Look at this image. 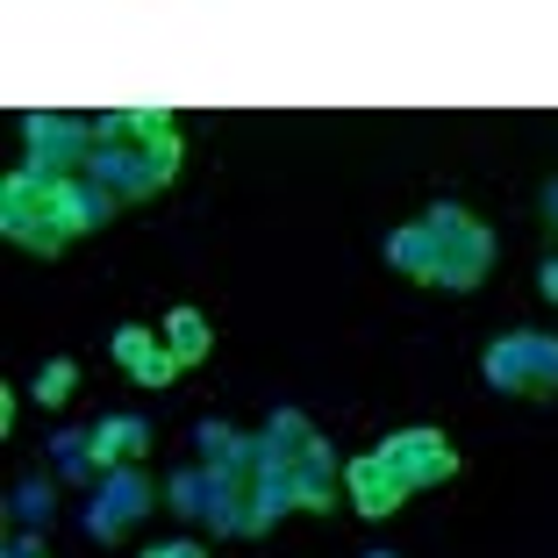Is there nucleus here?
<instances>
[{
  "label": "nucleus",
  "instance_id": "obj_1",
  "mask_svg": "<svg viewBox=\"0 0 558 558\" xmlns=\"http://www.w3.org/2000/svg\"><path fill=\"white\" fill-rule=\"evenodd\" d=\"M180 165H186V144H180L172 108H116V116L94 122V165L86 172L100 186H116L122 208L165 194V186L180 180Z\"/></svg>",
  "mask_w": 558,
  "mask_h": 558
},
{
  "label": "nucleus",
  "instance_id": "obj_2",
  "mask_svg": "<svg viewBox=\"0 0 558 558\" xmlns=\"http://www.w3.org/2000/svg\"><path fill=\"white\" fill-rule=\"evenodd\" d=\"M0 230H8V244L36 251V258H58V251L72 244L65 194L44 186L36 172H8V180H0Z\"/></svg>",
  "mask_w": 558,
  "mask_h": 558
},
{
  "label": "nucleus",
  "instance_id": "obj_3",
  "mask_svg": "<svg viewBox=\"0 0 558 558\" xmlns=\"http://www.w3.org/2000/svg\"><path fill=\"white\" fill-rule=\"evenodd\" d=\"M480 373H487L494 395L515 401H558V337L544 329H509L480 351Z\"/></svg>",
  "mask_w": 558,
  "mask_h": 558
},
{
  "label": "nucleus",
  "instance_id": "obj_4",
  "mask_svg": "<svg viewBox=\"0 0 558 558\" xmlns=\"http://www.w3.org/2000/svg\"><path fill=\"white\" fill-rule=\"evenodd\" d=\"M22 136H29V165L22 172H36L44 186L86 180V165H94V122L86 116H29Z\"/></svg>",
  "mask_w": 558,
  "mask_h": 558
},
{
  "label": "nucleus",
  "instance_id": "obj_5",
  "mask_svg": "<svg viewBox=\"0 0 558 558\" xmlns=\"http://www.w3.org/2000/svg\"><path fill=\"white\" fill-rule=\"evenodd\" d=\"M423 222H429V236L444 244V287H451V294H473L480 279H487V265H494V236H487V222H473L459 201H437Z\"/></svg>",
  "mask_w": 558,
  "mask_h": 558
},
{
  "label": "nucleus",
  "instance_id": "obj_6",
  "mask_svg": "<svg viewBox=\"0 0 558 558\" xmlns=\"http://www.w3.org/2000/svg\"><path fill=\"white\" fill-rule=\"evenodd\" d=\"M158 509V480L144 473V465H116V473L94 487V509H86V530H94L100 544H122L144 515Z\"/></svg>",
  "mask_w": 558,
  "mask_h": 558
},
{
  "label": "nucleus",
  "instance_id": "obj_7",
  "mask_svg": "<svg viewBox=\"0 0 558 558\" xmlns=\"http://www.w3.org/2000/svg\"><path fill=\"white\" fill-rule=\"evenodd\" d=\"M373 451H379L387 465H395L401 480H409V494H423V487H444V480H459V444L444 437V429H429V423H415V429H395V437H379Z\"/></svg>",
  "mask_w": 558,
  "mask_h": 558
},
{
  "label": "nucleus",
  "instance_id": "obj_8",
  "mask_svg": "<svg viewBox=\"0 0 558 558\" xmlns=\"http://www.w3.org/2000/svg\"><path fill=\"white\" fill-rule=\"evenodd\" d=\"M344 501L365 515V523H387V515L409 501V480L379 459V451H359V459H344Z\"/></svg>",
  "mask_w": 558,
  "mask_h": 558
},
{
  "label": "nucleus",
  "instance_id": "obj_9",
  "mask_svg": "<svg viewBox=\"0 0 558 558\" xmlns=\"http://www.w3.org/2000/svg\"><path fill=\"white\" fill-rule=\"evenodd\" d=\"M287 473H294V509L301 515H329L337 501H344V459L329 451V437H315Z\"/></svg>",
  "mask_w": 558,
  "mask_h": 558
},
{
  "label": "nucleus",
  "instance_id": "obj_10",
  "mask_svg": "<svg viewBox=\"0 0 558 558\" xmlns=\"http://www.w3.org/2000/svg\"><path fill=\"white\" fill-rule=\"evenodd\" d=\"M116 365L136 379V387H172V379L186 373V365L172 359V344H165L150 323H122L116 329Z\"/></svg>",
  "mask_w": 558,
  "mask_h": 558
},
{
  "label": "nucleus",
  "instance_id": "obj_11",
  "mask_svg": "<svg viewBox=\"0 0 558 558\" xmlns=\"http://www.w3.org/2000/svg\"><path fill=\"white\" fill-rule=\"evenodd\" d=\"M86 437H94L100 480L116 473V465H144V459H150V423H144V415H100Z\"/></svg>",
  "mask_w": 558,
  "mask_h": 558
},
{
  "label": "nucleus",
  "instance_id": "obj_12",
  "mask_svg": "<svg viewBox=\"0 0 558 558\" xmlns=\"http://www.w3.org/2000/svg\"><path fill=\"white\" fill-rule=\"evenodd\" d=\"M387 265L409 272L415 287H444V244L429 236V222H401V230L387 236Z\"/></svg>",
  "mask_w": 558,
  "mask_h": 558
},
{
  "label": "nucleus",
  "instance_id": "obj_13",
  "mask_svg": "<svg viewBox=\"0 0 558 558\" xmlns=\"http://www.w3.org/2000/svg\"><path fill=\"white\" fill-rule=\"evenodd\" d=\"M58 194H65L72 236H94V230H108V222L122 215V194H116V186H100L94 172H86V180H72V186H58Z\"/></svg>",
  "mask_w": 558,
  "mask_h": 558
},
{
  "label": "nucleus",
  "instance_id": "obj_14",
  "mask_svg": "<svg viewBox=\"0 0 558 558\" xmlns=\"http://www.w3.org/2000/svg\"><path fill=\"white\" fill-rule=\"evenodd\" d=\"M251 437H258V459H265V465H294L301 451H308V444L323 437V429H315L301 409H279L272 423H265V429H251Z\"/></svg>",
  "mask_w": 558,
  "mask_h": 558
},
{
  "label": "nucleus",
  "instance_id": "obj_15",
  "mask_svg": "<svg viewBox=\"0 0 558 558\" xmlns=\"http://www.w3.org/2000/svg\"><path fill=\"white\" fill-rule=\"evenodd\" d=\"M194 444H201V465L208 473H236V465H251V429H236V423H194Z\"/></svg>",
  "mask_w": 558,
  "mask_h": 558
},
{
  "label": "nucleus",
  "instance_id": "obj_16",
  "mask_svg": "<svg viewBox=\"0 0 558 558\" xmlns=\"http://www.w3.org/2000/svg\"><path fill=\"white\" fill-rule=\"evenodd\" d=\"M165 344H172V359H180V365H201L215 351L208 315H201V308H172V315H165Z\"/></svg>",
  "mask_w": 558,
  "mask_h": 558
},
{
  "label": "nucleus",
  "instance_id": "obj_17",
  "mask_svg": "<svg viewBox=\"0 0 558 558\" xmlns=\"http://www.w3.org/2000/svg\"><path fill=\"white\" fill-rule=\"evenodd\" d=\"M208 501H215V473H208V465H194V473H172V480H165V509L186 515V523H201V515H208Z\"/></svg>",
  "mask_w": 558,
  "mask_h": 558
},
{
  "label": "nucleus",
  "instance_id": "obj_18",
  "mask_svg": "<svg viewBox=\"0 0 558 558\" xmlns=\"http://www.w3.org/2000/svg\"><path fill=\"white\" fill-rule=\"evenodd\" d=\"M50 459H58V473H65V480H80V487H100L94 437H86V429H65V437H50Z\"/></svg>",
  "mask_w": 558,
  "mask_h": 558
},
{
  "label": "nucleus",
  "instance_id": "obj_19",
  "mask_svg": "<svg viewBox=\"0 0 558 558\" xmlns=\"http://www.w3.org/2000/svg\"><path fill=\"white\" fill-rule=\"evenodd\" d=\"M72 387H80V365H72V359H50L44 373H36V387H29V395L44 401V409H65V401H72Z\"/></svg>",
  "mask_w": 558,
  "mask_h": 558
},
{
  "label": "nucleus",
  "instance_id": "obj_20",
  "mask_svg": "<svg viewBox=\"0 0 558 558\" xmlns=\"http://www.w3.org/2000/svg\"><path fill=\"white\" fill-rule=\"evenodd\" d=\"M50 515H58V501H50V480H22V487H15V523H44V530H50Z\"/></svg>",
  "mask_w": 558,
  "mask_h": 558
},
{
  "label": "nucleus",
  "instance_id": "obj_21",
  "mask_svg": "<svg viewBox=\"0 0 558 558\" xmlns=\"http://www.w3.org/2000/svg\"><path fill=\"white\" fill-rule=\"evenodd\" d=\"M144 558H208V544H194V537H172V544H158V551H144Z\"/></svg>",
  "mask_w": 558,
  "mask_h": 558
},
{
  "label": "nucleus",
  "instance_id": "obj_22",
  "mask_svg": "<svg viewBox=\"0 0 558 558\" xmlns=\"http://www.w3.org/2000/svg\"><path fill=\"white\" fill-rule=\"evenodd\" d=\"M544 230H551V236H558V180H551V186H544Z\"/></svg>",
  "mask_w": 558,
  "mask_h": 558
},
{
  "label": "nucleus",
  "instance_id": "obj_23",
  "mask_svg": "<svg viewBox=\"0 0 558 558\" xmlns=\"http://www.w3.org/2000/svg\"><path fill=\"white\" fill-rule=\"evenodd\" d=\"M365 558H387V551H365Z\"/></svg>",
  "mask_w": 558,
  "mask_h": 558
},
{
  "label": "nucleus",
  "instance_id": "obj_24",
  "mask_svg": "<svg viewBox=\"0 0 558 558\" xmlns=\"http://www.w3.org/2000/svg\"><path fill=\"white\" fill-rule=\"evenodd\" d=\"M44 558H50V551H44Z\"/></svg>",
  "mask_w": 558,
  "mask_h": 558
}]
</instances>
